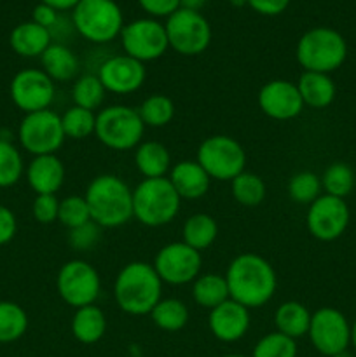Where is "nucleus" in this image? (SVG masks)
Masks as SVG:
<instances>
[{
    "mask_svg": "<svg viewBox=\"0 0 356 357\" xmlns=\"http://www.w3.org/2000/svg\"><path fill=\"white\" fill-rule=\"evenodd\" d=\"M230 300L243 307L258 309L271 302L278 288L276 271L264 257L255 253L237 255L225 272Z\"/></svg>",
    "mask_w": 356,
    "mask_h": 357,
    "instance_id": "1",
    "label": "nucleus"
},
{
    "mask_svg": "<svg viewBox=\"0 0 356 357\" xmlns=\"http://www.w3.org/2000/svg\"><path fill=\"white\" fill-rule=\"evenodd\" d=\"M163 281L154 265L131 261L119 271L114 281V298L129 316H147L163 298Z\"/></svg>",
    "mask_w": 356,
    "mask_h": 357,
    "instance_id": "2",
    "label": "nucleus"
},
{
    "mask_svg": "<svg viewBox=\"0 0 356 357\" xmlns=\"http://www.w3.org/2000/svg\"><path fill=\"white\" fill-rule=\"evenodd\" d=\"M91 220L101 229H117L133 218V190L115 174H100L86 188Z\"/></svg>",
    "mask_w": 356,
    "mask_h": 357,
    "instance_id": "3",
    "label": "nucleus"
},
{
    "mask_svg": "<svg viewBox=\"0 0 356 357\" xmlns=\"http://www.w3.org/2000/svg\"><path fill=\"white\" fill-rule=\"evenodd\" d=\"M180 195L166 176L145 178L133 190V218L150 229L173 222L180 211Z\"/></svg>",
    "mask_w": 356,
    "mask_h": 357,
    "instance_id": "4",
    "label": "nucleus"
},
{
    "mask_svg": "<svg viewBox=\"0 0 356 357\" xmlns=\"http://www.w3.org/2000/svg\"><path fill=\"white\" fill-rule=\"evenodd\" d=\"M295 56L304 72L328 73L341 68L348 58V44L337 30L316 26L307 30L297 42Z\"/></svg>",
    "mask_w": 356,
    "mask_h": 357,
    "instance_id": "5",
    "label": "nucleus"
},
{
    "mask_svg": "<svg viewBox=\"0 0 356 357\" xmlns=\"http://www.w3.org/2000/svg\"><path fill=\"white\" fill-rule=\"evenodd\" d=\"M72 24L86 40L107 44L124 28V16L115 0H80L72 10Z\"/></svg>",
    "mask_w": 356,
    "mask_h": 357,
    "instance_id": "6",
    "label": "nucleus"
},
{
    "mask_svg": "<svg viewBox=\"0 0 356 357\" xmlns=\"http://www.w3.org/2000/svg\"><path fill=\"white\" fill-rule=\"evenodd\" d=\"M143 132L145 124L138 110L128 105H110L96 114L94 135L107 149L117 152L136 149L142 143Z\"/></svg>",
    "mask_w": 356,
    "mask_h": 357,
    "instance_id": "7",
    "label": "nucleus"
},
{
    "mask_svg": "<svg viewBox=\"0 0 356 357\" xmlns=\"http://www.w3.org/2000/svg\"><path fill=\"white\" fill-rule=\"evenodd\" d=\"M195 160L212 180L232 181L244 171L246 152L237 139L225 135H215L202 139Z\"/></svg>",
    "mask_w": 356,
    "mask_h": 357,
    "instance_id": "8",
    "label": "nucleus"
},
{
    "mask_svg": "<svg viewBox=\"0 0 356 357\" xmlns=\"http://www.w3.org/2000/svg\"><path fill=\"white\" fill-rule=\"evenodd\" d=\"M17 139L24 152L30 155H49L56 153L65 142L61 115L52 110H40L24 114L17 128Z\"/></svg>",
    "mask_w": 356,
    "mask_h": 357,
    "instance_id": "9",
    "label": "nucleus"
},
{
    "mask_svg": "<svg viewBox=\"0 0 356 357\" xmlns=\"http://www.w3.org/2000/svg\"><path fill=\"white\" fill-rule=\"evenodd\" d=\"M168 44L181 56H198L212 42V26L199 10L180 7L166 20Z\"/></svg>",
    "mask_w": 356,
    "mask_h": 357,
    "instance_id": "10",
    "label": "nucleus"
},
{
    "mask_svg": "<svg viewBox=\"0 0 356 357\" xmlns=\"http://www.w3.org/2000/svg\"><path fill=\"white\" fill-rule=\"evenodd\" d=\"M56 288L66 305L80 309L96 302L101 291V279L91 264L84 260H70L59 268Z\"/></svg>",
    "mask_w": 356,
    "mask_h": 357,
    "instance_id": "11",
    "label": "nucleus"
},
{
    "mask_svg": "<svg viewBox=\"0 0 356 357\" xmlns=\"http://www.w3.org/2000/svg\"><path fill=\"white\" fill-rule=\"evenodd\" d=\"M307 337L314 351L321 356L334 357L339 352L348 351L351 345V324L341 310L321 307L311 314Z\"/></svg>",
    "mask_w": 356,
    "mask_h": 357,
    "instance_id": "12",
    "label": "nucleus"
},
{
    "mask_svg": "<svg viewBox=\"0 0 356 357\" xmlns=\"http://www.w3.org/2000/svg\"><path fill=\"white\" fill-rule=\"evenodd\" d=\"M119 37H121L124 54L142 63L156 61L163 58L164 52L170 49L166 28L152 17H142V20L124 24Z\"/></svg>",
    "mask_w": 356,
    "mask_h": 357,
    "instance_id": "13",
    "label": "nucleus"
},
{
    "mask_svg": "<svg viewBox=\"0 0 356 357\" xmlns=\"http://www.w3.org/2000/svg\"><path fill=\"white\" fill-rule=\"evenodd\" d=\"M201 253L184 241L170 243L157 251L154 258V268L163 284L184 286L194 282L201 272Z\"/></svg>",
    "mask_w": 356,
    "mask_h": 357,
    "instance_id": "14",
    "label": "nucleus"
},
{
    "mask_svg": "<svg viewBox=\"0 0 356 357\" xmlns=\"http://www.w3.org/2000/svg\"><path fill=\"white\" fill-rule=\"evenodd\" d=\"M349 218H351V213L346 204V199L321 194L307 208L306 225L314 239L321 243H332L346 232Z\"/></svg>",
    "mask_w": 356,
    "mask_h": 357,
    "instance_id": "15",
    "label": "nucleus"
},
{
    "mask_svg": "<svg viewBox=\"0 0 356 357\" xmlns=\"http://www.w3.org/2000/svg\"><path fill=\"white\" fill-rule=\"evenodd\" d=\"M13 103L24 114L47 110L54 101V80L38 68H24L13 77L9 86Z\"/></svg>",
    "mask_w": 356,
    "mask_h": 357,
    "instance_id": "16",
    "label": "nucleus"
},
{
    "mask_svg": "<svg viewBox=\"0 0 356 357\" xmlns=\"http://www.w3.org/2000/svg\"><path fill=\"white\" fill-rule=\"evenodd\" d=\"M98 79L107 93L131 94L143 86L147 79L145 63L128 54H115L105 59L98 68Z\"/></svg>",
    "mask_w": 356,
    "mask_h": 357,
    "instance_id": "17",
    "label": "nucleus"
},
{
    "mask_svg": "<svg viewBox=\"0 0 356 357\" xmlns=\"http://www.w3.org/2000/svg\"><path fill=\"white\" fill-rule=\"evenodd\" d=\"M257 100L262 114L274 121H292L304 110V101L297 84L285 79H274L264 84L258 91Z\"/></svg>",
    "mask_w": 356,
    "mask_h": 357,
    "instance_id": "18",
    "label": "nucleus"
},
{
    "mask_svg": "<svg viewBox=\"0 0 356 357\" xmlns=\"http://www.w3.org/2000/svg\"><path fill=\"white\" fill-rule=\"evenodd\" d=\"M250 310L230 298L209 310L208 316L209 331L216 340L223 344H234L241 340L250 330Z\"/></svg>",
    "mask_w": 356,
    "mask_h": 357,
    "instance_id": "19",
    "label": "nucleus"
},
{
    "mask_svg": "<svg viewBox=\"0 0 356 357\" xmlns=\"http://www.w3.org/2000/svg\"><path fill=\"white\" fill-rule=\"evenodd\" d=\"M65 166L56 153L38 155L30 160L24 176L37 195H54L65 183Z\"/></svg>",
    "mask_w": 356,
    "mask_h": 357,
    "instance_id": "20",
    "label": "nucleus"
},
{
    "mask_svg": "<svg viewBox=\"0 0 356 357\" xmlns=\"http://www.w3.org/2000/svg\"><path fill=\"white\" fill-rule=\"evenodd\" d=\"M168 180L171 181L180 199L187 201H198L205 197L212 185V178L199 166L198 160H180L173 164Z\"/></svg>",
    "mask_w": 356,
    "mask_h": 357,
    "instance_id": "21",
    "label": "nucleus"
},
{
    "mask_svg": "<svg viewBox=\"0 0 356 357\" xmlns=\"http://www.w3.org/2000/svg\"><path fill=\"white\" fill-rule=\"evenodd\" d=\"M10 49L21 58H40L45 49L52 44V35L47 28L24 21L13 28L9 35Z\"/></svg>",
    "mask_w": 356,
    "mask_h": 357,
    "instance_id": "22",
    "label": "nucleus"
},
{
    "mask_svg": "<svg viewBox=\"0 0 356 357\" xmlns=\"http://www.w3.org/2000/svg\"><path fill=\"white\" fill-rule=\"evenodd\" d=\"M295 84L304 101V107L321 110L334 103L337 89H335L334 79L328 73L302 72Z\"/></svg>",
    "mask_w": 356,
    "mask_h": 357,
    "instance_id": "23",
    "label": "nucleus"
},
{
    "mask_svg": "<svg viewBox=\"0 0 356 357\" xmlns=\"http://www.w3.org/2000/svg\"><path fill=\"white\" fill-rule=\"evenodd\" d=\"M42 70L51 77L54 82H68L73 80L79 73V58L75 52L65 44L52 42L44 54L40 56Z\"/></svg>",
    "mask_w": 356,
    "mask_h": 357,
    "instance_id": "24",
    "label": "nucleus"
},
{
    "mask_svg": "<svg viewBox=\"0 0 356 357\" xmlns=\"http://www.w3.org/2000/svg\"><path fill=\"white\" fill-rule=\"evenodd\" d=\"M107 333V317L98 305H86L75 309L72 317V335L84 345H93Z\"/></svg>",
    "mask_w": 356,
    "mask_h": 357,
    "instance_id": "25",
    "label": "nucleus"
},
{
    "mask_svg": "<svg viewBox=\"0 0 356 357\" xmlns=\"http://www.w3.org/2000/svg\"><path fill=\"white\" fill-rule=\"evenodd\" d=\"M135 164L143 178H164L171 169L170 150L159 142H142L136 146Z\"/></svg>",
    "mask_w": 356,
    "mask_h": 357,
    "instance_id": "26",
    "label": "nucleus"
},
{
    "mask_svg": "<svg viewBox=\"0 0 356 357\" xmlns=\"http://www.w3.org/2000/svg\"><path fill=\"white\" fill-rule=\"evenodd\" d=\"M274 324L276 331L297 340L309 331L311 312L304 303L295 302V300L283 302L274 312Z\"/></svg>",
    "mask_w": 356,
    "mask_h": 357,
    "instance_id": "27",
    "label": "nucleus"
},
{
    "mask_svg": "<svg viewBox=\"0 0 356 357\" xmlns=\"http://www.w3.org/2000/svg\"><path fill=\"white\" fill-rule=\"evenodd\" d=\"M192 298L199 307L208 310L227 302L230 295L225 275L213 274V272L199 274V278L192 282Z\"/></svg>",
    "mask_w": 356,
    "mask_h": 357,
    "instance_id": "28",
    "label": "nucleus"
},
{
    "mask_svg": "<svg viewBox=\"0 0 356 357\" xmlns=\"http://www.w3.org/2000/svg\"><path fill=\"white\" fill-rule=\"evenodd\" d=\"M181 236H184L185 244L201 253V251L208 250L218 237V223L206 213H195L185 220Z\"/></svg>",
    "mask_w": 356,
    "mask_h": 357,
    "instance_id": "29",
    "label": "nucleus"
},
{
    "mask_svg": "<svg viewBox=\"0 0 356 357\" xmlns=\"http://www.w3.org/2000/svg\"><path fill=\"white\" fill-rule=\"evenodd\" d=\"M149 316L159 330L170 333L184 330L185 324L188 323L187 305L178 298H161Z\"/></svg>",
    "mask_w": 356,
    "mask_h": 357,
    "instance_id": "30",
    "label": "nucleus"
},
{
    "mask_svg": "<svg viewBox=\"0 0 356 357\" xmlns=\"http://www.w3.org/2000/svg\"><path fill=\"white\" fill-rule=\"evenodd\" d=\"M28 330V316L21 305L9 300L0 302V344L20 340Z\"/></svg>",
    "mask_w": 356,
    "mask_h": 357,
    "instance_id": "31",
    "label": "nucleus"
},
{
    "mask_svg": "<svg viewBox=\"0 0 356 357\" xmlns=\"http://www.w3.org/2000/svg\"><path fill=\"white\" fill-rule=\"evenodd\" d=\"M230 192L236 202H239L244 208H257L262 204L267 194L264 180L258 174L250 173V171H243L237 174L232 181H230Z\"/></svg>",
    "mask_w": 356,
    "mask_h": 357,
    "instance_id": "32",
    "label": "nucleus"
},
{
    "mask_svg": "<svg viewBox=\"0 0 356 357\" xmlns=\"http://www.w3.org/2000/svg\"><path fill=\"white\" fill-rule=\"evenodd\" d=\"M136 110H138V115L145 128H164L175 117L173 100L170 96H164V94H150Z\"/></svg>",
    "mask_w": 356,
    "mask_h": 357,
    "instance_id": "33",
    "label": "nucleus"
},
{
    "mask_svg": "<svg viewBox=\"0 0 356 357\" xmlns=\"http://www.w3.org/2000/svg\"><path fill=\"white\" fill-rule=\"evenodd\" d=\"M105 94H107V89L103 87L101 80L98 79V75H93V73L77 77L72 86L73 105L91 112L98 110L101 107Z\"/></svg>",
    "mask_w": 356,
    "mask_h": 357,
    "instance_id": "34",
    "label": "nucleus"
},
{
    "mask_svg": "<svg viewBox=\"0 0 356 357\" xmlns=\"http://www.w3.org/2000/svg\"><path fill=\"white\" fill-rule=\"evenodd\" d=\"M321 188L332 197L346 199L355 188V171L346 162H334L321 176Z\"/></svg>",
    "mask_w": 356,
    "mask_h": 357,
    "instance_id": "35",
    "label": "nucleus"
},
{
    "mask_svg": "<svg viewBox=\"0 0 356 357\" xmlns=\"http://www.w3.org/2000/svg\"><path fill=\"white\" fill-rule=\"evenodd\" d=\"M24 173L21 152L6 138H0V188L14 187Z\"/></svg>",
    "mask_w": 356,
    "mask_h": 357,
    "instance_id": "36",
    "label": "nucleus"
},
{
    "mask_svg": "<svg viewBox=\"0 0 356 357\" xmlns=\"http://www.w3.org/2000/svg\"><path fill=\"white\" fill-rule=\"evenodd\" d=\"M61 126L65 138L86 139L91 135H94L96 115H94V112L73 105L61 115Z\"/></svg>",
    "mask_w": 356,
    "mask_h": 357,
    "instance_id": "37",
    "label": "nucleus"
},
{
    "mask_svg": "<svg viewBox=\"0 0 356 357\" xmlns=\"http://www.w3.org/2000/svg\"><path fill=\"white\" fill-rule=\"evenodd\" d=\"M321 178L313 171H300L288 181V195L297 204H311L321 195Z\"/></svg>",
    "mask_w": 356,
    "mask_h": 357,
    "instance_id": "38",
    "label": "nucleus"
},
{
    "mask_svg": "<svg viewBox=\"0 0 356 357\" xmlns=\"http://www.w3.org/2000/svg\"><path fill=\"white\" fill-rule=\"evenodd\" d=\"M251 357H297V342L279 331H272L255 344Z\"/></svg>",
    "mask_w": 356,
    "mask_h": 357,
    "instance_id": "39",
    "label": "nucleus"
},
{
    "mask_svg": "<svg viewBox=\"0 0 356 357\" xmlns=\"http://www.w3.org/2000/svg\"><path fill=\"white\" fill-rule=\"evenodd\" d=\"M58 222L68 230L91 222V213L86 197L84 195H68L63 201H59Z\"/></svg>",
    "mask_w": 356,
    "mask_h": 357,
    "instance_id": "40",
    "label": "nucleus"
},
{
    "mask_svg": "<svg viewBox=\"0 0 356 357\" xmlns=\"http://www.w3.org/2000/svg\"><path fill=\"white\" fill-rule=\"evenodd\" d=\"M101 239V227L91 220V222L84 223V225L77 227V229L70 230L68 244L75 251H89L100 243Z\"/></svg>",
    "mask_w": 356,
    "mask_h": 357,
    "instance_id": "41",
    "label": "nucleus"
},
{
    "mask_svg": "<svg viewBox=\"0 0 356 357\" xmlns=\"http://www.w3.org/2000/svg\"><path fill=\"white\" fill-rule=\"evenodd\" d=\"M59 213V201L56 195H37L31 204V215H34L35 222L42 223V225H51V223L58 222Z\"/></svg>",
    "mask_w": 356,
    "mask_h": 357,
    "instance_id": "42",
    "label": "nucleus"
},
{
    "mask_svg": "<svg viewBox=\"0 0 356 357\" xmlns=\"http://www.w3.org/2000/svg\"><path fill=\"white\" fill-rule=\"evenodd\" d=\"M138 3L152 17H170L180 9V0H138Z\"/></svg>",
    "mask_w": 356,
    "mask_h": 357,
    "instance_id": "43",
    "label": "nucleus"
},
{
    "mask_svg": "<svg viewBox=\"0 0 356 357\" xmlns=\"http://www.w3.org/2000/svg\"><path fill=\"white\" fill-rule=\"evenodd\" d=\"M17 220L16 215L7 206L0 204V246H6L16 237Z\"/></svg>",
    "mask_w": 356,
    "mask_h": 357,
    "instance_id": "44",
    "label": "nucleus"
},
{
    "mask_svg": "<svg viewBox=\"0 0 356 357\" xmlns=\"http://www.w3.org/2000/svg\"><path fill=\"white\" fill-rule=\"evenodd\" d=\"M246 3L262 16H278L290 6V0H246Z\"/></svg>",
    "mask_w": 356,
    "mask_h": 357,
    "instance_id": "45",
    "label": "nucleus"
},
{
    "mask_svg": "<svg viewBox=\"0 0 356 357\" xmlns=\"http://www.w3.org/2000/svg\"><path fill=\"white\" fill-rule=\"evenodd\" d=\"M31 21L37 24H40V26L47 28L49 31L52 30V28L58 24L59 21V13L56 9H52V7L45 6V3H38V6L34 7V13H31Z\"/></svg>",
    "mask_w": 356,
    "mask_h": 357,
    "instance_id": "46",
    "label": "nucleus"
},
{
    "mask_svg": "<svg viewBox=\"0 0 356 357\" xmlns=\"http://www.w3.org/2000/svg\"><path fill=\"white\" fill-rule=\"evenodd\" d=\"M40 2L45 3V6L52 7V9H56L58 13H61V10H70V9L73 10L80 0H40Z\"/></svg>",
    "mask_w": 356,
    "mask_h": 357,
    "instance_id": "47",
    "label": "nucleus"
},
{
    "mask_svg": "<svg viewBox=\"0 0 356 357\" xmlns=\"http://www.w3.org/2000/svg\"><path fill=\"white\" fill-rule=\"evenodd\" d=\"M206 3V0H180V7L184 9H192L199 10Z\"/></svg>",
    "mask_w": 356,
    "mask_h": 357,
    "instance_id": "48",
    "label": "nucleus"
},
{
    "mask_svg": "<svg viewBox=\"0 0 356 357\" xmlns=\"http://www.w3.org/2000/svg\"><path fill=\"white\" fill-rule=\"evenodd\" d=\"M351 345L355 347V351H356V319H355V323L351 324Z\"/></svg>",
    "mask_w": 356,
    "mask_h": 357,
    "instance_id": "49",
    "label": "nucleus"
},
{
    "mask_svg": "<svg viewBox=\"0 0 356 357\" xmlns=\"http://www.w3.org/2000/svg\"><path fill=\"white\" fill-rule=\"evenodd\" d=\"M334 357H353V354H351V352H349V349H348V351L339 352V354H335Z\"/></svg>",
    "mask_w": 356,
    "mask_h": 357,
    "instance_id": "50",
    "label": "nucleus"
},
{
    "mask_svg": "<svg viewBox=\"0 0 356 357\" xmlns=\"http://www.w3.org/2000/svg\"><path fill=\"white\" fill-rule=\"evenodd\" d=\"M222 357H246V356H243V354H227V356H222Z\"/></svg>",
    "mask_w": 356,
    "mask_h": 357,
    "instance_id": "51",
    "label": "nucleus"
}]
</instances>
